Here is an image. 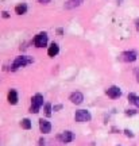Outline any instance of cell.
<instances>
[{
	"mask_svg": "<svg viewBox=\"0 0 139 146\" xmlns=\"http://www.w3.org/2000/svg\"><path fill=\"white\" fill-rule=\"evenodd\" d=\"M8 103L10 104H16L18 103V94L15 89H11L8 92Z\"/></svg>",
	"mask_w": 139,
	"mask_h": 146,
	"instance_id": "11",
	"label": "cell"
},
{
	"mask_svg": "<svg viewBox=\"0 0 139 146\" xmlns=\"http://www.w3.org/2000/svg\"><path fill=\"white\" fill-rule=\"evenodd\" d=\"M21 126H22V129H24V130H30L31 129V120L24 118V119L21 122Z\"/></svg>",
	"mask_w": 139,
	"mask_h": 146,
	"instance_id": "15",
	"label": "cell"
},
{
	"mask_svg": "<svg viewBox=\"0 0 139 146\" xmlns=\"http://www.w3.org/2000/svg\"><path fill=\"white\" fill-rule=\"evenodd\" d=\"M135 25H136V30H138V31H139V19H138V21H136V22H135Z\"/></svg>",
	"mask_w": 139,
	"mask_h": 146,
	"instance_id": "23",
	"label": "cell"
},
{
	"mask_svg": "<svg viewBox=\"0 0 139 146\" xmlns=\"http://www.w3.org/2000/svg\"><path fill=\"white\" fill-rule=\"evenodd\" d=\"M124 134H126L127 137H130V138H132V137H134V134H132V131L128 130V129H126V130H124Z\"/></svg>",
	"mask_w": 139,
	"mask_h": 146,
	"instance_id": "17",
	"label": "cell"
},
{
	"mask_svg": "<svg viewBox=\"0 0 139 146\" xmlns=\"http://www.w3.org/2000/svg\"><path fill=\"white\" fill-rule=\"evenodd\" d=\"M120 60L124 61V62H134L135 60H136V53L132 52V50H130V52H123L120 54Z\"/></svg>",
	"mask_w": 139,
	"mask_h": 146,
	"instance_id": "5",
	"label": "cell"
},
{
	"mask_svg": "<svg viewBox=\"0 0 139 146\" xmlns=\"http://www.w3.org/2000/svg\"><path fill=\"white\" fill-rule=\"evenodd\" d=\"M39 129H41V131L43 134H47V133L52 131V125L46 119H39Z\"/></svg>",
	"mask_w": 139,
	"mask_h": 146,
	"instance_id": "9",
	"label": "cell"
},
{
	"mask_svg": "<svg viewBox=\"0 0 139 146\" xmlns=\"http://www.w3.org/2000/svg\"><path fill=\"white\" fill-rule=\"evenodd\" d=\"M34 45L36 47H43L47 45V34L46 33H39L34 38Z\"/></svg>",
	"mask_w": 139,
	"mask_h": 146,
	"instance_id": "4",
	"label": "cell"
},
{
	"mask_svg": "<svg viewBox=\"0 0 139 146\" xmlns=\"http://www.w3.org/2000/svg\"><path fill=\"white\" fill-rule=\"evenodd\" d=\"M134 73H135V76H136V81L139 83V68H136L134 70Z\"/></svg>",
	"mask_w": 139,
	"mask_h": 146,
	"instance_id": "19",
	"label": "cell"
},
{
	"mask_svg": "<svg viewBox=\"0 0 139 146\" xmlns=\"http://www.w3.org/2000/svg\"><path fill=\"white\" fill-rule=\"evenodd\" d=\"M38 146H45V139H43V138H41V139H39V145Z\"/></svg>",
	"mask_w": 139,
	"mask_h": 146,
	"instance_id": "21",
	"label": "cell"
},
{
	"mask_svg": "<svg viewBox=\"0 0 139 146\" xmlns=\"http://www.w3.org/2000/svg\"><path fill=\"white\" fill-rule=\"evenodd\" d=\"M42 106H43V96H42L41 94H36L35 96H32V99H31L30 112H32V114H38Z\"/></svg>",
	"mask_w": 139,
	"mask_h": 146,
	"instance_id": "1",
	"label": "cell"
},
{
	"mask_svg": "<svg viewBox=\"0 0 139 146\" xmlns=\"http://www.w3.org/2000/svg\"><path fill=\"white\" fill-rule=\"evenodd\" d=\"M128 102L135 104L139 108V96H136L135 94H128Z\"/></svg>",
	"mask_w": 139,
	"mask_h": 146,
	"instance_id": "14",
	"label": "cell"
},
{
	"mask_svg": "<svg viewBox=\"0 0 139 146\" xmlns=\"http://www.w3.org/2000/svg\"><path fill=\"white\" fill-rule=\"evenodd\" d=\"M84 0H69L66 4H65V7L66 8H74V7H78V5H81V3H83Z\"/></svg>",
	"mask_w": 139,
	"mask_h": 146,
	"instance_id": "13",
	"label": "cell"
},
{
	"mask_svg": "<svg viewBox=\"0 0 139 146\" xmlns=\"http://www.w3.org/2000/svg\"><path fill=\"white\" fill-rule=\"evenodd\" d=\"M58 53H60V46H58L57 43H52V46L49 47V50H47L49 57H56Z\"/></svg>",
	"mask_w": 139,
	"mask_h": 146,
	"instance_id": "10",
	"label": "cell"
},
{
	"mask_svg": "<svg viewBox=\"0 0 139 146\" xmlns=\"http://www.w3.org/2000/svg\"><path fill=\"white\" fill-rule=\"evenodd\" d=\"M69 100L72 102L73 104H81L84 100V95L81 94V92H73V94H70V96H69Z\"/></svg>",
	"mask_w": 139,
	"mask_h": 146,
	"instance_id": "7",
	"label": "cell"
},
{
	"mask_svg": "<svg viewBox=\"0 0 139 146\" xmlns=\"http://www.w3.org/2000/svg\"><path fill=\"white\" fill-rule=\"evenodd\" d=\"M45 114H46V116H50V115H52V104H50V103H46V104H45Z\"/></svg>",
	"mask_w": 139,
	"mask_h": 146,
	"instance_id": "16",
	"label": "cell"
},
{
	"mask_svg": "<svg viewBox=\"0 0 139 146\" xmlns=\"http://www.w3.org/2000/svg\"><path fill=\"white\" fill-rule=\"evenodd\" d=\"M105 94L108 95V98H111V99H118L119 96L122 95V91H120V88L119 87H109L107 91H105Z\"/></svg>",
	"mask_w": 139,
	"mask_h": 146,
	"instance_id": "6",
	"label": "cell"
},
{
	"mask_svg": "<svg viewBox=\"0 0 139 146\" xmlns=\"http://www.w3.org/2000/svg\"><path fill=\"white\" fill-rule=\"evenodd\" d=\"M74 119L78 123H84V122H89L92 119V115L89 114V111H87V110H78L74 114Z\"/></svg>",
	"mask_w": 139,
	"mask_h": 146,
	"instance_id": "3",
	"label": "cell"
},
{
	"mask_svg": "<svg viewBox=\"0 0 139 146\" xmlns=\"http://www.w3.org/2000/svg\"><path fill=\"white\" fill-rule=\"evenodd\" d=\"M135 114H136V111H134V110H127L126 111V115H128V116H132Z\"/></svg>",
	"mask_w": 139,
	"mask_h": 146,
	"instance_id": "18",
	"label": "cell"
},
{
	"mask_svg": "<svg viewBox=\"0 0 139 146\" xmlns=\"http://www.w3.org/2000/svg\"><path fill=\"white\" fill-rule=\"evenodd\" d=\"M3 18H8V12H5L4 11V12H3Z\"/></svg>",
	"mask_w": 139,
	"mask_h": 146,
	"instance_id": "24",
	"label": "cell"
},
{
	"mask_svg": "<svg viewBox=\"0 0 139 146\" xmlns=\"http://www.w3.org/2000/svg\"><path fill=\"white\" fill-rule=\"evenodd\" d=\"M32 62V58L31 57H27V56H19V57L15 58V61L12 64V70H15L18 68H23V66H26L28 64Z\"/></svg>",
	"mask_w": 139,
	"mask_h": 146,
	"instance_id": "2",
	"label": "cell"
},
{
	"mask_svg": "<svg viewBox=\"0 0 139 146\" xmlns=\"http://www.w3.org/2000/svg\"><path fill=\"white\" fill-rule=\"evenodd\" d=\"M15 12L18 14V15H23V14H26L27 12V5L26 4H18L15 7Z\"/></svg>",
	"mask_w": 139,
	"mask_h": 146,
	"instance_id": "12",
	"label": "cell"
},
{
	"mask_svg": "<svg viewBox=\"0 0 139 146\" xmlns=\"http://www.w3.org/2000/svg\"><path fill=\"white\" fill-rule=\"evenodd\" d=\"M58 139H61L64 143H69V142H72L74 139V134L72 131H64L61 135H58Z\"/></svg>",
	"mask_w": 139,
	"mask_h": 146,
	"instance_id": "8",
	"label": "cell"
},
{
	"mask_svg": "<svg viewBox=\"0 0 139 146\" xmlns=\"http://www.w3.org/2000/svg\"><path fill=\"white\" fill-rule=\"evenodd\" d=\"M61 108H62V104H57V106H54V111H60Z\"/></svg>",
	"mask_w": 139,
	"mask_h": 146,
	"instance_id": "20",
	"label": "cell"
},
{
	"mask_svg": "<svg viewBox=\"0 0 139 146\" xmlns=\"http://www.w3.org/2000/svg\"><path fill=\"white\" fill-rule=\"evenodd\" d=\"M39 3H42V4H47V3H50V0H38Z\"/></svg>",
	"mask_w": 139,
	"mask_h": 146,
	"instance_id": "22",
	"label": "cell"
}]
</instances>
